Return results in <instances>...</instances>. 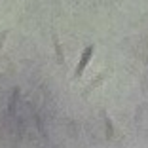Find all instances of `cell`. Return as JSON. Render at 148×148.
<instances>
[{
    "mask_svg": "<svg viewBox=\"0 0 148 148\" xmlns=\"http://www.w3.org/2000/svg\"><path fill=\"white\" fill-rule=\"evenodd\" d=\"M93 51H95V46H87V48L82 51L80 63H78V66H76V72H74V78H80V76L84 74V70H86V66H87V63H89V59L93 57Z\"/></svg>",
    "mask_w": 148,
    "mask_h": 148,
    "instance_id": "6da1fadb",
    "label": "cell"
},
{
    "mask_svg": "<svg viewBox=\"0 0 148 148\" xmlns=\"http://www.w3.org/2000/svg\"><path fill=\"white\" fill-rule=\"evenodd\" d=\"M51 38H53V48H55V53H57V61L63 63V61H65V59H63V49H61V44H59V40H57L55 32L51 34Z\"/></svg>",
    "mask_w": 148,
    "mask_h": 148,
    "instance_id": "7a4b0ae2",
    "label": "cell"
},
{
    "mask_svg": "<svg viewBox=\"0 0 148 148\" xmlns=\"http://www.w3.org/2000/svg\"><path fill=\"white\" fill-rule=\"evenodd\" d=\"M105 114V125H106V137L108 139H112L114 137V129H112V122H110V118L106 116V112H103Z\"/></svg>",
    "mask_w": 148,
    "mask_h": 148,
    "instance_id": "3957f363",
    "label": "cell"
}]
</instances>
